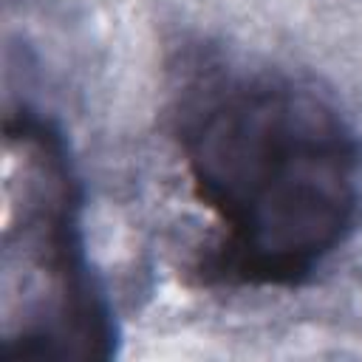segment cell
Wrapping results in <instances>:
<instances>
[{
	"label": "cell",
	"instance_id": "1",
	"mask_svg": "<svg viewBox=\"0 0 362 362\" xmlns=\"http://www.w3.org/2000/svg\"><path fill=\"white\" fill-rule=\"evenodd\" d=\"M173 119L192 195L218 226L201 283L303 286L356 229L362 141L311 82L204 57Z\"/></svg>",
	"mask_w": 362,
	"mask_h": 362
},
{
	"label": "cell",
	"instance_id": "2",
	"mask_svg": "<svg viewBox=\"0 0 362 362\" xmlns=\"http://www.w3.org/2000/svg\"><path fill=\"white\" fill-rule=\"evenodd\" d=\"M3 356H116L119 325L85 249L68 141L25 105L3 122Z\"/></svg>",
	"mask_w": 362,
	"mask_h": 362
}]
</instances>
